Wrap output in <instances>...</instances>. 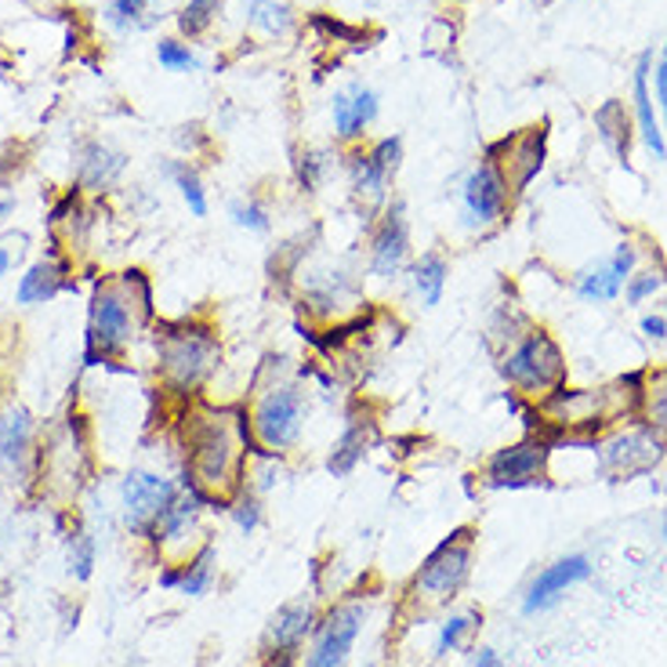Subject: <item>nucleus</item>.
I'll return each mask as SVG.
<instances>
[{
    "label": "nucleus",
    "instance_id": "obj_21",
    "mask_svg": "<svg viewBox=\"0 0 667 667\" xmlns=\"http://www.w3.org/2000/svg\"><path fill=\"white\" fill-rule=\"evenodd\" d=\"M587 577H592V562H587L584 555H566V559H559V562L544 566L538 577H533L522 609H527V613L548 609L552 603H559V595H566V587L581 584V581H587Z\"/></svg>",
    "mask_w": 667,
    "mask_h": 667
},
{
    "label": "nucleus",
    "instance_id": "obj_43",
    "mask_svg": "<svg viewBox=\"0 0 667 667\" xmlns=\"http://www.w3.org/2000/svg\"><path fill=\"white\" fill-rule=\"evenodd\" d=\"M19 237H4L0 240V277H8L11 272V265H15V261L22 258V247H15V251H11V243H15Z\"/></svg>",
    "mask_w": 667,
    "mask_h": 667
},
{
    "label": "nucleus",
    "instance_id": "obj_24",
    "mask_svg": "<svg viewBox=\"0 0 667 667\" xmlns=\"http://www.w3.org/2000/svg\"><path fill=\"white\" fill-rule=\"evenodd\" d=\"M215 566H218V552L211 541H204L186 562H175V566L160 570V587H175V592L200 598L211 592L215 584Z\"/></svg>",
    "mask_w": 667,
    "mask_h": 667
},
{
    "label": "nucleus",
    "instance_id": "obj_47",
    "mask_svg": "<svg viewBox=\"0 0 667 667\" xmlns=\"http://www.w3.org/2000/svg\"><path fill=\"white\" fill-rule=\"evenodd\" d=\"M472 667H504V664H501V657H497V649H490V646H482V649L476 653V660H472Z\"/></svg>",
    "mask_w": 667,
    "mask_h": 667
},
{
    "label": "nucleus",
    "instance_id": "obj_41",
    "mask_svg": "<svg viewBox=\"0 0 667 667\" xmlns=\"http://www.w3.org/2000/svg\"><path fill=\"white\" fill-rule=\"evenodd\" d=\"M156 59H160V65L164 70H171V73H189V70H196V55H192V48L189 44H181V41H160L156 44Z\"/></svg>",
    "mask_w": 667,
    "mask_h": 667
},
{
    "label": "nucleus",
    "instance_id": "obj_34",
    "mask_svg": "<svg viewBox=\"0 0 667 667\" xmlns=\"http://www.w3.org/2000/svg\"><path fill=\"white\" fill-rule=\"evenodd\" d=\"M326 175H331V153L326 149H298L294 153V181L302 192H320Z\"/></svg>",
    "mask_w": 667,
    "mask_h": 667
},
{
    "label": "nucleus",
    "instance_id": "obj_45",
    "mask_svg": "<svg viewBox=\"0 0 667 667\" xmlns=\"http://www.w3.org/2000/svg\"><path fill=\"white\" fill-rule=\"evenodd\" d=\"M643 334L653 337V342H664V337H667V320L664 316H646L643 320Z\"/></svg>",
    "mask_w": 667,
    "mask_h": 667
},
{
    "label": "nucleus",
    "instance_id": "obj_10",
    "mask_svg": "<svg viewBox=\"0 0 667 667\" xmlns=\"http://www.w3.org/2000/svg\"><path fill=\"white\" fill-rule=\"evenodd\" d=\"M414 261V237H410V215L403 200H388L366 232V277L396 283Z\"/></svg>",
    "mask_w": 667,
    "mask_h": 667
},
{
    "label": "nucleus",
    "instance_id": "obj_49",
    "mask_svg": "<svg viewBox=\"0 0 667 667\" xmlns=\"http://www.w3.org/2000/svg\"><path fill=\"white\" fill-rule=\"evenodd\" d=\"M11 211H15V196H0V221H4Z\"/></svg>",
    "mask_w": 667,
    "mask_h": 667
},
{
    "label": "nucleus",
    "instance_id": "obj_40",
    "mask_svg": "<svg viewBox=\"0 0 667 667\" xmlns=\"http://www.w3.org/2000/svg\"><path fill=\"white\" fill-rule=\"evenodd\" d=\"M95 570V538L84 530L70 533V573L76 581H87Z\"/></svg>",
    "mask_w": 667,
    "mask_h": 667
},
{
    "label": "nucleus",
    "instance_id": "obj_23",
    "mask_svg": "<svg viewBox=\"0 0 667 667\" xmlns=\"http://www.w3.org/2000/svg\"><path fill=\"white\" fill-rule=\"evenodd\" d=\"M127 167V156L116 153L102 142H84L81 153H76V189L84 192H106L116 186Z\"/></svg>",
    "mask_w": 667,
    "mask_h": 667
},
{
    "label": "nucleus",
    "instance_id": "obj_42",
    "mask_svg": "<svg viewBox=\"0 0 667 667\" xmlns=\"http://www.w3.org/2000/svg\"><path fill=\"white\" fill-rule=\"evenodd\" d=\"M312 25H316L320 33L334 37V41H359V30H352V25H342V22H334L326 15H316V19H312Z\"/></svg>",
    "mask_w": 667,
    "mask_h": 667
},
{
    "label": "nucleus",
    "instance_id": "obj_38",
    "mask_svg": "<svg viewBox=\"0 0 667 667\" xmlns=\"http://www.w3.org/2000/svg\"><path fill=\"white\" fill-rule=\"evenodd\" d=\"M226 515L237 522L240 533H254V530L261 527V519H265V501H261L254 490L243 487V490L226 504Z\"/></svg>",
    "mask_w": 667,
    "mask_h": 667
},
{
    "label": "nucleus",
    "instance_id": "obj_29",
    "mask_svg": "<svg viewBox=\"0 0 667 667\" xmlns=\"http://www.w3.org/2000/svg\"><path fill=\"white\" fill-rule=\"evenodd\" d=\"M646 73H649V55L638 62V70H635V116H638V131H643V138L653 149V156H664L667 146H664V135L657 127V113H653V95H649Z\"/></svg>",
    "mask_w": 667,
    "mask_h": 667
},
{
    "label": "nucleus",
    "instance_id": "obj_46",
    "mask_svg": "<svg viewBox=\"0 0 667 667\" xmlns=\"http://www.w3.org/2000/svg\"><path fill=\"white\" fill-rule=\"evenodd\" d=\"M298 657H291V653H261L258 657V667H294Z\"/></svg>",
    "mask_w": 667,
    "mask_h": 667
},
{
    "label": "nucleus",
    "instance_id": "obj_20",
    "mask_svg": "<svg viewBox=\"0 0 667 667\" xmlns=\"http://www.w3.org/2000/svg\"><path fill=\"white\" fill-rule=\"evenodd\" d=\"M635 265H638V247L624 240L617 251L603 261V265L581 272V277H577V298H581V302H613V298L624 291V283L632 280Z\"/></svg>",
    "mask_w": 667,
    "mask_h": 667
},
{
    "label": "nucleus",
    "instance_id": "obj_7",
    "mask_svg": "<svg viewBox=\"0 0 667 667\" xmlns=\"http://www.w3.org/2000/svg\"><path fill=\"white\" fill-rule=\"evenodd\" d=\"M497 371L515 388V396L541 403L548 392L566 385V352L544 326L530 323L512 345L497 352Z\"/></svg>",
    "mask_w": 667,
    "mask_h": 667
},
{
    "label": "nucleus",
    "instance_id": "obj_28",
    "mask_svg": "<svg viewBox=\"0 0 667 667\" xmlns=\"http://www.w3.org/2000/svg\"><path fill=\"white\" fill-rule=\"evenodd\" d=\"M595 127H598V135H603L606 146L617 153L621 164L632 160V135H635V127H632V113L624 110V102H617V98L606 102V106L595 113Z\"/></svg>",
    "mask_w": 667,
    "mask_h": 667
},
{
    "label": "nucleus",
    "instance_id": "obj_14",
    "mask_svg": "<svg viewBox=\"0 0 667 667\" xmlns=\"http://www.w3.org/2000/svg\"><path fill=\"white\" fill-rule=\"evenodd\" d=\"M512 204H515V196H512V189H508L501 167L482 156L472 171H468V178L461 181L465 226L479 229V232L497 229L508 215H512Z\"/></svg>",
    "mask_w": 667,
    "mask_h": 667
},
{
    "label": "nucleus",
    "instance_id": "obj_22",
    "mask_svg": "<svg viewBox=\"0 0 667 667\" xmlns=\"http://www.w3.org/2000/svg\"><path fill=\"white\" fill-rule=\"evenodd\" d=\"M70 286H73V261L55 251L41 261H33V265L22 272L15 302L19 305H44L55 294L70 291Z\"/></svg>",
    "mask_w": 667,
    "mask_h": 667
},
{
    "label": "nucleus",
    "instance_id": "obj_6",
    "mask_svg": "<svg viewBox=\"0 0 667 667\" xmlns=\"http://www.w3.org/2000/svg\"><path fill=\"white\" fill-rule=\"evenodd\" d=\"M472 555H476V530L457 527L450 538H442L414 573L407 592H403V606L410 613H436L450 606L457 595L465 592L468 577H472Z\"/></svg>",
    "mask_w": 667,
    "mask_h": 667
},
{
    "label": "nucleus",
    "instance_id": "obj_31",
    "mask_svg": "<svg viewBox=\"0 0 667 667\" xmlns=\"http://www.w3.org/2000/svg\"><path fill=\"white\" fill-rule=\"evenodd\" d=\"M164 171H167V178L175 181V189H178L181 200H186L189 215H192V218H207L211 204H207V189H204L200 171H196L189 160H171V164L164 167Z\"/></svg>",
    "mask_w": 667,
    "mask_h": 667
},
{
    "label": "nucleus",
    "instance_id": "obj_3",
    "mask_svg": "<svg viewBox=\"0 0 667 667\" xmlns=\"http://www.w3.org/2000/svg\"><path fill=\"white\" fill-rule=\"evenodd\" d=\"M156 320L153 283L142 269H124L116 277H102L87 302L84 363H113L149 331Z\"/></svg>",
    "mask_w": 667,
    "mask_h": 667
},
{
    "label": "nucleus",
    "instance_id": "obj_16",
    "mask_svg": "<svg viewBox=\"0 0 667 667\" xmlns=\"http://www.w3.org/2000/svg\"><path fill=\"white\" fill-rule=\"evenodd\" d=\"M207 508H211V504H207L200 493L189 490V487H181L178 501L171 504V512L160 519V527H156V533H153V544L167 555V566H175V562H186L196 552V548L204 544V541H196V538H200V522H204Z\"/></svg>",
    "mask_w": 667,
    "mask_h": 667
},
{
    "label": "nucleus",
    "instance_id": "obj_12",
    "mask_svg": "<svg viewBox=\"0 0 667 667\" xmlns=\"http://www.w3.org/2000/svg\"><path fill=\"white\" fill-rule=\"evenodd\" d=\"M181 482L167 479L160 472H146V468H135L121 479V508H124V522L135 538L153 541L160 519L171 512V504L178 501Z\"/></svg>",
    "mask_w": 667,
    "mask_h": 667
},
{
    "label": "nucleus",
    "instance_id": "obj_48",
    "mask_svg": "<svg viewBox=\"0 0 667 667\" xmlns=\"http://www.w3.org/2000/svg\"><path fill=\"white\" fill-rule=\"evenodd\" d=\"M657 98H660V110H664V121H667V59L657 70Z\"/></svg>",
    "mask_w": 667,
    "mask_h": 667
},
{
    "label": "nucleus",
    "instance_id": "obj_32",
    "mask_svg": "<svg viewBox=\"0 0 667 667\" xmlns=\"http://www.w3.org/2000/svg\"><path fill=\"white\" fill-rule=\"evenodd\" d=\"M247 22L261 37H286L294 30V11L286 4H277V0H251L247 4Z\"/></svg>",
    "mask_w": 667,
    "mask_h": 667
},
{
    "label": "nucleus",
    "instance_id": "obj_5",
    "mask_svg": "<svg viewBox=\"0 0 667 667\" xmlns=\"http://www.w3.org/2000/svg\"><path fill=\"white\" fill-rule=\"evenodd\" d=\"M298 312L316 326H337L359 320L363 309V269L348 261H309L294 272Z\"/></svg>",
    "mask_w": 667,
    "mask_h": 667
},
{
    "label": "nucleus",
    "instance_id": "obj_18",
    "mask_svg": "<svg viewBox=\"0 0 667 667\" xmlns=\"http://www.w3.org/2000/svg\"><path fill=\"white\" fill-rule=\"evenodd\" d=\"M316 624H320L316 603H312V598H294V603H286L272 613V621L265 624V635H261V653H291V657H298L312 638V632H316Z\"/></svg>",
    "mask_w": 667,
    "mask_h": 667
},
{
    "label": "nucleus",
    "instance_id": "obj_35",
    "mask_svg": "<svg viewBox=\"0 0 667 667\" xmlns=\"http://www.w3.org/2000/svg\"><path fill=\"white\" fill-rule=\"evenodd\" d=\"M229 218H232V226H237V229L254 232V237H269V232H272V211H269L265 200H258V196L232 200L229 204Z\"/></svg>",
    "mask_w": 667,
    "mask_h": 667
},
{
    "label": "nucleus",
    "instance_id": "obj_11",
    "mask_svg": "<svg viewBox=\"0 0 667 667\" xmlns=\"http://www.w3.org/2000/svg\"><path fill=\"white\" fill-rule=\"evenodd\" d=\"M592 450L598 457V468L613 479H635L653 472L664 457H667V442L657 439L643 421H627L603 431V436L592 439Z\"/></svg>",
    "mask_w": 667,
    "mask_h": 667
},
{
    "label": "nucleus",
    "instance_id": "obj_1",
    "mask_svg": "<svg viewBox=\"0 0 667 667\" xmlns=\"http://www.w3.org/2000/svg\"><path fill=\"white\" fill-rule=\"evenodd\" d=\"M175 442L181 454L178 482L200 493L211 508H226L243 490L254 454L243 403L186 399L175 417Z\"/></svg>",
    "mask_w": 667,
    "mask_h": 667
},
{
    "label": "nucleus",
    "instance_id": "obj_26",
    "mask_svg": "<svg viewBox=\"0 0 667 667\" xmlns=\"http://www.w3.org/2000/svg\"><path fill=\"white\" fill-rule=\"evenodd\" d=\"M407 286L414 294V302L421 309H436L447 294V280H450V258L442 251H425L417 254L410 265H407Z\"/></svg>",
    "mask_w": 667,
    "mask_h": 667
},
{
    "label": "nucleus",
    "instance_id": "obj_37",
    "mask_svg": "<svg viewBox=\"0 0 667 667\" xmlns=\"http://www.w3.org/2000/svg\"><path fill=\"white\" fill-rule=\"evenodd\" d=\"M218 15H221V0H189V4L178 11V30H181V37L196 41V37H204L211 30Z\"/></svg>",
    "mask_w": 667,
    "mask_h": 667
},
{
    "label": "nucleus",
    "instance_id": "obj_50",
    "mask_svg": "<svg viewBox=\"0 0 667 667\" xmlns=\"http://www.w3.org/2000/svg\"><path fill=\"white\" fill-rule=\"evenodd\" d=\"M664 538H667V527H664Z\"/></svg>",
    "mask_w": 667,
    "mask_h": 667
},
{
    "label": "nucleus",
    "instance_id": "obj_2",
    "mask_svg": "<svg viewBox=\"0 0 667 667\" xmlns=\"http://www.w3.org/2000/svg\"><path fill=\"white\" fill-rule=\"evenodd\" d=\"M247 428L254 450L272 457H294L305 447L312 392L305 371L283 356H265L251 374L243 399Z\"/></svg>",
    "mask_w": 667,
    "mask_h": 667
},
{
    "label": "nucleus",
    "instance_id": "obj_9",
    "mask_svg": "<svg viewBox=\"0 0 667 667\" xmlns=\"http://www.w3.org/2000/svg\"><path fill=\"white\" fill-rule=\"evenodd\" d=\"M555 439L548 431H527L522 439L493 450L482 465V487L490 490H527L541 487L552 465Z\"/></svg>",
    "mask_w": 667,
    "mask_h": 667
},
{
    "label": "nucleus",
    "instance_id": "obj_8",
    "mask_svg": "<svg viewBox=\"0 0 667 667\" xmlns=\"http://www.w3.org/2000/svg\"><path fill=\"white\" fill-rule=\"evenodd\" d=\"M403 164V138L385 135L371 142V146H352L345 156V171H348V189L352 200H356L363 221H374L377 211L392 200V178H396Z\"/></svg>",
    "mask_w": 667,
    "mask_h": 667
},
{
    "label": "nucleus",
    "instance_id": "obj_4",
    "mask_svg": "<svg viewBox=\"0 0 667 667\" xmlns=\"http://www.w3.org/2000/svg\"><path fill=\"white\" fill-rule=\"evenodd\" d=\"M153 356L164 392L186 403L204 396L207 385L215 382V374L226 363V345L211 320L181 316L153 326Z\"/></svg>",
    "mask_w": 667,
    "mask_h": 667
},
{
    "label": "nucleus",
    "instance_id": "obj_15",
    "mask_svg": "<svg viewBox=\"0 0 667 667\" xmlns=\"http://www.w3.org/2000/svg\"><path fill=\"white\" fill-rule=\"evenodd\" d=\"M487 160L501 167L512 196H522L530 181L541 175V167L548 160V127L538 124V127L519 131L512 138L493 142V146H487Z\"/></svg>",
    "mask_w": 667,
    "mask_h": 667
},
{
    "label": "nucleus",
    "instance_id": "obj_27",
    "mask_svg": "<svg viewBox=\"0 0 667 667\" xmlns=\"http://www.w3.org/2000/svg\"><path fill=\"white\" fill-rule=\"evenodd\" d=\"M635 421H643L653 436L667 442V366L643 371V403Z\"/></svg>",
    "mask_w": 667,
    "mask_h": 667
},
{
    "label": "nucleus",
    "instance_id": "obj_17",
    "mask_svg": "<svg viewBox=\"0 0 667 667\" xmlns=\"http://www.w3.org/2000/svg\"><path fill=\"white\" fill-rule=\"evenodd\" d=\"M33 414L25 407H8L0 414V472L11 482H30L41 465V450L33 447Z\"/></svg>",
    "mask_w": 667,
    "mask_h": 667
},
{
    "label": "nucleus",
    "instance_id": "obj_30",
    "mask_svg": "<svg viewBox=\"0 0 667 667\" xmlns=\"http://www.w3.org/2000/svg\"><path fill=\"white\" fill-rule=\"evenodd\" d=\"M479 624H482V613L479 609L450 613V617L439 624V635H436V646H431V657L442 660V657H450V653H461L468 646V638L479 632Z\"/></svg>",
    "mask_w": 667,
    "mask_h": 667
},
{
    "label": "nucleus",
    "instance_id": "obj_19",
    "mask_svg": "<svg viewBox=\"0 0 667 667\" xmlns=\"http://www.w3.org/2000/svg\"><path fill=\"white\" fill-rule=\"evenodd\" d=\"M374 439H377V425L371 417H366L359 407L348 410L342 421V431H337V439L331 442V454H326V472L334 479H348L363 465V457L371 454Z\"/></svg>",
    "mask_w": 667,
    "mask_h": 667
},
{
    "label": "nucleus",
    "instance_id": "obj_44",
    "mask_svg": "<svg viewBox=\"0 0 667 667\" xmlns=\"http://www.w3.org/2000/svg\"><path fill=\"white\" fill-rule=\"evenodd\" d=\"M178 131H181V135H178V146L189 149V153L200 149L204 142H207V135H200V127H196V124H192V127H178Z\"/></svg>",
    "mask_w": 667,
    "mask_h": 667
},
{
    "label": "nucleus",
    "instance_id": "obj_36",
    "mask_svg": "<svg viewBox=\"0 0 667 667\" xmlns=\"http://www.w3.org/2000/svg\"><path fill=\"white\" fill-rule=\"evenodd\" d=\"M106 22L116 30H146L156 22V0H113L106 8Z\"/></svg>",
    "mask_w": 667,
    "mask_h": 667
},
{
    "label": "nucleus",
    "instance_id": "obj_51",
    "mask_svg": "<svg viewBox=\"0 0 667 667\" xmlns=\"http://www.w3.org/2000/svg\"><path fill=\"white\" fill-rule=\"evenodd\" d=\"M366 667H374V664H366Z\"/></svg>",
    "mask_w": 667,
    "mask_h": 667
},
{
    "label": "nucleus",
    "instance_id": "obj_33",
    "mask_svg": "<svg viewBox=\"0 0 667 667\" xmlns=\"http://www.w3.org/2000/svg\"><path fill=\"white\" fill-rule=\"evenodd\" d=\"M286 476V457H272V454H251V465H247V490H254L258 497H265L269 490H277Z\"/></svg>",
    "mask_w": 667,
    "mask_h": 667
},
{
    "label": "nucleus",
    "instance_id": "obj_25",
    "mask_svg": "<svg viewBox=\"0 0 667 667\" xmlns=\"http://www.w3.org/2000/svg\"><path fill=\"white\" fill-rule=\"evenodd\" d=\"M334 135L342 142H359L366 135V127L374 124L377 116V95L371 87H348V91H337L334 95Z\"/></svg>",
    "mask_w": 667,
    "mask_h": 667
},
{
    "label": "nucleus",
    "instance_id": "obj_13",
    "mask_svg": "<svg viewBox=\"0 0 667 667\" xmlns=\"http://www.w3.org/2000/svg\"><path fill=\"white\" fill-rule=\"evenodd\" d=\"M366 624V603L363 598H345V603L320 613V624L312 632V646L305 653V667H345L356 638Z\"/></svg>",
    "mask_w": 667,
    "mask_h": 667
},
{
    "label": "nucleus",
    "instance_id": "obj_39",
    "mask_svg": "<svg viewBox=\"0 0 667 667\" xmlns=\"http://www.w3.org/2000/svg\"><path fill=\"white\" fill-rule=\"evenodd\" d=\"M664 286H667L664 269H643V272H632V280L624 283V298H627V305H643L653 294H660Z\"/></svg>",
    "mask_w": 667,
    "mask_h": 667
}]
</instances>
